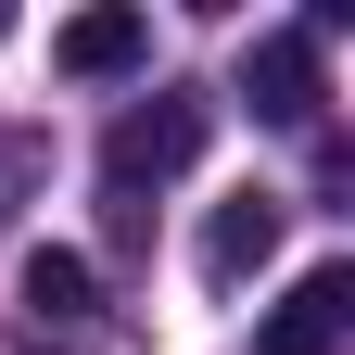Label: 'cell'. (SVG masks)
I'll return each instance as SVG.
<instances>
[{"instance_id": "cell-1", "label": "cell", "mask_w": 355, "mask_h": 355, "mask_svg": "<svg viewBox=\"0 0 355 355\" xmlns=\"http://www.w3.org/2000/svg\"><path fill=\"white\" fill-rule=\"evenodd\" d=\"M216 140V102L203 89H153V102H127L114 114V140H102V178L114 191H165V178H191Z\"/></svg>"}, {"instance_id": "cell-2", "label": "cell", "mask_w": 355, "mask_h": 355, "mask_svg": "<svg viewBox=\"0 0 355 355\" xmlns=\"http://www.w3.org/2000/svg\"><path fill=\"white\" fill-rule=\"evenodd\" d=\"M343 330H355V266H304L254 318V355H343Z\"/></svg>"}, {"instance_id": "cell-3", "label": "cell", "mask_w": 355, "mask_h": 355, "mask_svg": "<svg viewBox=\"0 0 355 355\" xmlns=\"http://www.w3.org/2000/svg\"><path fill=\"white\" fill-rule=\"evenodd\" d=\"M241 102L266 114V127H318V102H330V89H318V38H254V64H241Z\"/></svg>"}, {"instance_id": "cell-4", "label": "cell", "mask_w": 355, "mask_h": 355, "mask_svg": "<svg viewBox=\"0 0 355 355\" xmlns=\"http://www.w3.org/2000/svg\"><path fill=\"white\" fill-rule=\"evenodd\" d=\"M266 254H279V191H229V203L203 216V279L216 292H241Z\"/></svg>"}, {"instance_id": "cell-5", "label": "cell", "mask_w": 355, "mask_h": 355, "mask_svg": "<svg viewBox=\"0 0 355 355\" xmlns=\"http://www.w3.org/2000/svg\"><path fill=\"white\" fill-rule=\"evenodd\" d=\"M51 64L64 76H127V64H153V13H76L51 38Z\"/></svg>"}, {"instance_id": "cell-6", "label": "cell", "mask_w": 355, "mask_h": 355, "mask_svg": "<svg viewBox=\"0 0 355 355\" xmlns=\"http://www.w3.org/2000/svg\"><path fill=\"white\" fill-rule=\"evenodd\" d=\"M26 318H51V330L102 318V279H89V254H64V241H38V254H26Z\"/></svg>"}, {"instance_id": "cell-7", "label": "cell", "mask_w": 355, "mask_h": 355, "mask_svg": "<svg viewBox=\"0 0 355 355\" xmlns=\"http://www.w3.org/2000/svg\"><path fill=\"white\" fill-rule=\"evenodd\" d=\"M0 38H13V13H0Z\"/></svg>"}]
</instances>
